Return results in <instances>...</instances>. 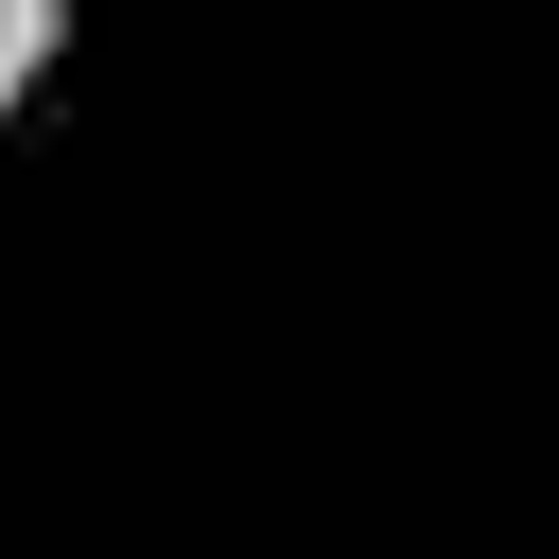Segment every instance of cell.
Returning a JSON list of instances; mask_svg holds the SVG:
<instances>
[{
  "label": "cell",
  "instance_id": "cell-1",
  "mask_svg": "<svg viewBox=\"0 0 559 559\" xmlns=\"http://www.w3.org/2000/svg\"><path fill=\"white\" fill-rule=\"evenodd\" d=\"M35 70H52V0H0V105H17Z\"/></svg>",
  "mask_w": 559,
  "mask_h": 559
}]
</instances>
